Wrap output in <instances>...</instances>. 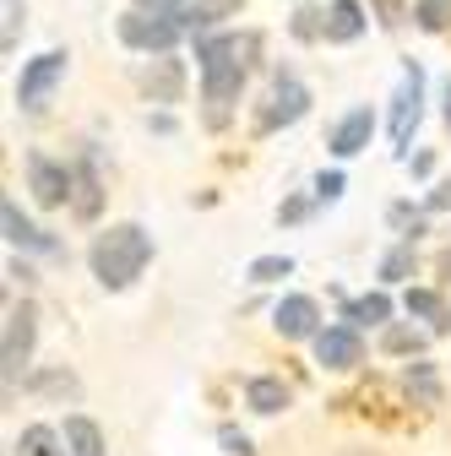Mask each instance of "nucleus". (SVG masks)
I'll list each match as a JSON object with an SVG mask.
<instances>
[{
    "instance_id": "20e7f679",
    "label": "nucleus",
    "mask_w": 451,
    "mask_h": 456,
    "mask_svg": "<svg viewBox=\"0 0 451 456\" xmlns=\"http://www.w3.org/2000/svg\"><path fill=\"white\" fill-rule=\"evenodd\" d=\"M33 305H17V310H6V342H0V359H6V386L22 375V364H28V354H33Z\"/></svg>"
},
{
    "instance_id": "c85d7f7f",
    "label": "nucleus",
    "mask_w": 451,
    "mask_h": 456,
    "mask_svg": "<svg viewBox=\"0 0 451 456\" xmlns=\"http://www.w3.org/2000/svg\"><path fill=\"white\" fill-rule=\"evenodd\" d=\"M223 445H229V451H234V456H245V451H250V440H245V435H240V429H223Z\"/></svg>"
},
{
    "instance_id": "bb28decb",
    "label": "nucleus",
    "mask_w": 451,
    "mask_h": 456,
    "mask_svg": "<svg viewBox=\"0 0 451 456\" xmlns=\"http://www.w3.org/2000/svg\"><path fill=\"white\" fill-rule=\"evenodd\" d=\"M17 33H22V0H6V49H17Z\"/></svg>"
},
{
    "instance_id": "39448f33",
    "label": "nucleus",
    "mask_w": 451,
    "mask_h": 456,
    "mask_svg": "<svg viewBox=\"0 0 451 456\" xmlns=\"http://www.w3.org/2000/svg\"><path fill=\"white\" fill-rule=\"evenodd\" d=\"M61 77H66V54H61V49H49V54H38V61H28V71H22V82H17V103H22V109H38Z\"/></svg>"
},
{
    "instance_id": "0eeeda50",
    "label": "nucleus",
    "mask_w": 451,
    "mask_h": 456,
    "mask_svg": "<svg viewBox=\"0 0 451 456\" xmlns=\"http://www.w3.org/2000/svg\"><path fill=\"white\" fill-rule=\"evenodd\" d=\"M316 359H321L326 370H354V364L365 359V342H359L354 326H332V331L316 337Z\"/></svg>"
},
{
    "instance_id": "a878e982",
    "label": "nucleus",
    "mask_w": 451,
    "mask_h": 456,
    "mask_svg": "<svg viewBox=\"0 0 451 456\" xmlns=\"http://www.w3.org/2000/svg\"><path fill=\"white\" fill-rule=\"evenodd\" d=\"M408 272H414V250H391L381 266V277H408Z\"/></svg>"
},
{
    "instance_id": "cd10ccee",
    "label": "nucleus",
    "mask_w": 451,
    "mask_h": 456,
    "mask_svg": "<svg viewBox=\"0 0 451 456\" xmlns=\"http://www.w3.org/2000/svg\"><path fill=\"white\" fill-rule=\"evenodd\" d=\"M316 196L321 201H337V196H343V175H321L316 180Z\"/></svg>"
},
{
    "instance_id": "f8f14e48",
    "label": "nucleus",
    "mask_w": 451,
    "mask_h": 456,
    "mask_svg": "<svg viewBox=\"0 0 451 456\" xmlns=\"http://www.w3.org/2000/svg\"><path fill=\"white\" fill-rule=\"evenodd\" d=\"M365 33V12H359V0H332V12H326V38L332 44H348Z\"/></svg>"
},
{
    "instance_id": "412c9836",
    "label": "nucleus",
    "mask_w": 451,
    "mask_h": 456,
    "mask_svg": "<svg viewBox=\"0 0 451 456\" xmlns=\"http://www.w3.org/2000/svg\"><path fill=\"white\" fill-rule=\"evenodd\" d=\"M343 315H348V321H359V326H365V321L375 326V321H386V315H391V299H386V294H365V299H354Z\"/></svg>"
},
{
    "instance_id": "4468645a",
    "label": "nucleus",
    "mask_w": 451,
    "mask_h": 456,
    "mask_svg": "<svg viewBox=\"0 0 451 456\" xmlns=\"http://www.w3.org/2000/svg\"><path fill=\"white\" fill-rule=\"evenodd\" d=\"M0 217H6V240H12V245H28V250H44V245H49V240L38 234V228H33L22 212H17V201H6V207H0Z\"/></svg>"
},
{
    "instance_id": "2eb2a0df",
    "label": "nucleus",
    "mask_w": 451,
    "mask_h": 456,
    "mask_svg": "<svg viewBox=\"0 0 451 456\" xmlns=\"http://www.w3.org/2000/svg\"><path fill=\"white\" fill-rule=\"evenodd\" d=\"M245 396H250V408H256V413H277V408H289V386H283V380H266V375H261V380H250V391H245Z\"/></svg>"
},
{
    "instance_id": "c756f323",
    "label": "nucleus",
    "mask_w": 451,
    "mask_h": 456,
    "mask_svg": "<svg viewBox=\"0 0 451 456\" xmlns=\"http://www.w3.org/2000/svg\"><path fill=\"white\" fill-rule=\"evenodd\" d=\"M212 6H217V12H234V6H240V0H212Z\"/></svg>"
},
{
    "instance_id": "4be33fe9",
    "label": "nucleus",
    "mask_w": 451,
    "mask_h": 456,
    "mask_svg": "<svg viewBox=\"0 0 451 456\" xmlns=\"http://www.w3.org/2000/svg\"><path fill=\"white\" fill-rule=\"evenodd\" d=\"M408 391L419 396L424 408H435L440 403V386H435V375H430V364H408Z\"/></svg>"
},
{
    "instance_id": "f3484780",
    "label": "nucleus",
    "mask_w": 451,
    "mask_h": 456,
    "mask_svg": "<svg viewBox=\"0 0 451 456\" xmlns=\"http://www.w3.org/2000/svg\"><path fill=\"white\" fill-rule=\"evenodd\" d=\"M17 451H22V456H61V435H54L49 424H33V429H22Z\"/></svg>"
},
{
    "instance_id": "9b49d317",
    "label": "nucleus",
    "mask_w": 451,
    "mask_h": 456,
    "mask_svg": "<svg viewBox=\"0 0 451 456\" xmlns=\"http://www.w3.org/2000/svg\"><path fill=\"white\" fill-rule=\"evenodd\" d=\"M370 131H375V120H370V109H354L348 120H343V126L332 131V152H337V158H354V152H359V147L370 142Z\"/></svg>"
},
{
    "instance_id": "9d476101",
    "label": "nucleus",
    "mask_w": 451,
    "mask_h": 456,
    "mask_svg": "<svg viewBox=\"0 0 451 456\" xmlns=\"http://www.w3.org/2000/svg\"><path fill=\"white\" fill-rule=\"evenodd\" d=\"M272 321H277V331H283L289 342H299V337H310V331H316V321H321V315H316V299L294 294V299L277 305V315H272Z\"/></svg>"
},
{
    "instance_id": "7ed1b4c3",
    "label": "nucleus",
    "mask_w": 451,
    "mask_h": 456,
    "mask_svg": "<svg viewBox=\"0 0 451 456\" xmlns=\"http://www.w3.org/2000/svg\"><path fill=\"white\" fill-rule=\"evenodd\" d=\"M180 33H185V22L163 17V12H131V17H120V38L131 49H175Z\"/></svg>"
},
{
    "instance_id": "ddd939ff",
    "label": "nucleus",
    "mask_w": 451,
    "mask_h": 456,
    "mask_svg": "<svg viewBox=\"0 0 451 456\" xmlns=\"http://www.w3.org/2000/svg\"><path fill=\"white\" fill-rule=\"evenodd\" d=\"M66 451L71 456H103V435L93 419H66Z\"/></svg>"
},
{
    "instance_id": "a211bd4d",
    "label": "nucleus",
    "mask_w": 451,
    "mask_h": 456,
    "mask_svg": "<svg viewBox=\"0 0 451 456\" xmlns=\"http://www.w3.org/2000/svg\"><path fill=\"white\" fill-rule=\"evenodd\" d=\"M408 310H414V315H424V321H435V331H446V326H451V315H446L440 294H430V289H414V294H408Z\"/></svg>"
},
{
    "instance_id": "393cba45",
    "label": "nucleus",
    "mask_w": 451,
    "mask_h": 456,
    "mask_svg": "<svg viewBox=\"0 0 451 456\" xmlns=\"http://www.w3.org/2000/svg\"><path fill=\"white\" fill-rule=\"evenodd\" d=\"M419 28H430V33H440L446 22H451V0H419Z\"/></svg>"
},
{
    "instance_id": "1a4fd4ad",
    "label": "nucleus",
    "mask_w": 451,
    "mask_h": 456,
    "mask_svg": "<svg viewBox=\"0 0 451 456\" xmlns=\"http://www.w3.org/2000/svg\"><path fill=\"white\" fill-rule=\"evenodd\" d=\"M419 66H408V77H403V87H398V98H391V142L398 147H408V136H414V126H419Z\"/></svg>"
},
{
    "instance_id": "f03ea898",
    "label": "nucleus",
    "mask_w": 451,
    "mask_h": 456,
    "mask_svg": "<svg viewBox=\"0 0 451 456\" xmlns=\"http://www.w3.org/2000/svg\"><path fill=\"white\" fill-rule=\"evenodd\" d=\"M147 261H152V240L136 223L109 228V234H98V245H93V277L103 289H131Z\"/></svg>"
},
{
    "instance_id": "6ab92c4d",
    "label": "nucleus",
    "mask_w": 451,
    "mask_h": 456,
    "mask_svg": "<svg viewBox=\"0 0 451 456\" xmlns=\"http://www.w3.org/2000/svg\"><path fill=\"white\" fill-rule=\"evenodd\" d=\"M98 212V158L87 152L82 158V196H77V217H93Z\"/></svg>"
},
{
    "instance_id": "2f4dec72",
    "label": "nucleus",
    "mask_w": 451,
    "mask_h": 456,
    "mask_svg": "<svg viewBox=\"0 0 451 456\" xmlns=\"http://www.w3.org/2000/svg\"><path fill=\"white\" fill-rule=\"evenodd\" d=\"M440 272H446V277H451V250H446V256H440Z\"/></svg>"
},
{
    "instance_id": "6e6552de",
    "label": "nucleus",
    "mask_w": 451,
    "mask_h": 456,
    "mask_svg": "<svg viewBox=\"0 0 451 456\" xmlns=\"http://www.w3.org/2000/svg\"><path fill=\"white\" fill-rule=\"evenodd\" d=\"M28 185L44 207H61L71 196V168L66 163H49V158H28Z\"/></svg>"
},
{
    "instance_id": "dca6fc26",
    "label": "nucleus",
    "mask_w": 451,
    "mask_h": 456,
    "mask_svg": "<svg viewBox=\"0 0 451 456\" xmlns=\"http://www.w3.org/2000/svg\"><path fill=\"white\" fill-rule=\"evenodd\" d=\"M142 87H147L152 98H163V103H175V98H180V66H175V61H163L158 71L142 77Z\"/></svg>"
},
{
    "instance_id": "aec40b11",
    "label": "nucleus",
    "mask_w": 451,
    "mask_h": 456,
    "mask_svg": "<svg viewBox=\"0 0 451 456\" xmlns=\"http://www.w3.org/2000/svg\"><path fill=\"white\" fill-rule=\"evenodd\" d=\"M136 6H142V12H163V17H175V22H185V28H196V22H207V12H201V6L191 12V6H185V0H136Z\"/></svg>"
},
{
    "instance_id": "7c9ffc66",
    "label": "nucleus",
    "mask_w": 451,
    "mask_h": 456,
    "mask_svg": "<svg viewBox=\"0 0 451 456\" xmlns=\"http://www.w3.org/2000/svg\"><path fill=\"white\" fill-rule=\"evenodd\" d=\"M446 126H451V82H446Z\"/></svg>"
},
{
    "instance_id": "b1692460",
    "label": "nucleus",
    "mask_w": 451,
    "mask_h": 456,
    "mask_svg": "<svg viewBox=\"0 0 451 456\" xmlns=\"http://www.w3.org/2000/svg\"><path fill=\"white\" fill-rule=\"evenodd\" d=\"M289 272H294L289 256H261V261H250V282H277V277H289Z\"/></svg>"
},
{
    "instance_id": "5701e85b",
    "label": "nucleus",
    "mask_w": 451,
    "mask_h": 456,
    "mask_svg": "<svg viewBox=\"0 0 451 456\" xmlns=\"http://www.w3.org/2000/svg\"><path fill=\"white\" fill-rule=\"evenodd\" d=\"M424 331H414V326H391L386 331V354H424Z\"/></svg>"
},
{
    "instance_id": "f257e3e1",
    "label": "nucleus",
    "mask_w": 451,
    "mask_h": 456,
    "mask_svg": "<svg viewBox=\"0 0 451 456\" xmlns=\"http://www.w3.org/2000/svg\"><path fill=\"white\" fill-rule=\"evenodd\" d=\"M196 61H201V98L212 103V126H217L245 87V49L240 38H201Z\"/></svg>"
},
{
    "instance_id": "423d86ee",
    "label": "nucleus",
    "mask_w": 451,
    "mask_h": 456,
    "mask_svg": "<svg viewBox=\"0 0 451 456\" xmlns=\"http://www.w3.org/2000/svg\"><path fill=\"white\" fill-rule=\"evenodd\" d=\"M310 109V93L294 82V77H283L272 93H266V109H261V131H277V126H294L299 114Z\"/></svg>"
}]
</instances>
